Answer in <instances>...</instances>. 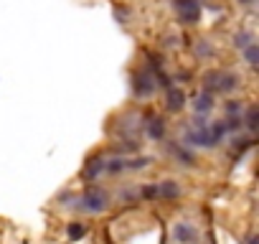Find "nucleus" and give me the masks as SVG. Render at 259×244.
Wrapping results in <instances>:
<instances>
[{
  "instance_id": "9",
  "label": "nucleus",
  "mask_w": 259,
  "mask_h": 244,
  "mask_svg": "<svg viewBox=\"0 0 259 244\" xmlns=\"http://www.w3.org/2000/svg\"><path fill=\"white\" fill-rule=\"evenodd\" d=\"M158 196H160V198H168V201H176V198L181 196V186H178L176 181H163V183L158 186Z\"/></svg>"
},
{
  "instance_id": "12",
  "label": "nucleus",
  "mask_w": 259,
  "mask_h": 244,
  "mask_svg": "<svg viewBox=\"0 0 259 244\" xmlns=\"http://www.w3.org/2000/svg\"><path fill=\"white\" fill-rule=\"evenodd\" d=\"M102 171H104V160H102V158H92V160L87 163V168H84L81 176H84V181H94Z\"/></svg>"
},
{
  "instance_id": "6",
  "label": "nucleus",
  "mask_w": 259,
  "mask_h": 244,
  "mask_svg": "<svg viewBox=\"0 0 259 244\" xmlns=\"http://www.w3.org/2000/svg\"><path fill=\"white\" fill-rule=\"evenodd\" d=\"M193 109H196V114H208V112L213 109V94H211V92H201V94H196V99H193Z\"/></svg>"
},
{
  "instance_id": "2",
  "label": "nucleus",
  "mask_w": 259,
  "mask_h": 244,
  "mask_svg": "<svg viewBox=\"0 0 259 244\" xmlns=\"http://www.w3.org/2000/svg\"><path fill=\"white\" fill-rule=\"evenodd\" d=\"M133 92H135V97H150L155 92V76L150 71H135L133 74Z\"/></svg>"
},
{
  "instance_id": "18",
  "label": "nucleus",
  "mask_w": 259,
  "mask_h": 244,
  "mask_svg": "<svg viewBox=\"0 0 259 244\" xmlns=\"http://www.w3.org/2000/svg\"><path fill=\"white\" fill-rule=\"evenodd\" d=\"M176 11H193V8H201V0H173Z\"/></svg>"
},
{
  "instance_id": "11",
  "label": "nucleus",
  "mask_w": 259,
  "mask_h": 244,
  "mask_svg": "<svg viewBox=\"0 0 259 244\" xmlns=\"http://www.w3.org/2000/svg\"><path fill=\"white\" fill-rule=\"evenodd\" d=\"M239 87V74L234 71H221V84H219V92H234Z\"/></svg>"
},
{
  "instance_id": "22",
  "label": "nucleus",
  "mask_w": 259,
  "mask_h": 244,
  "mask_svg": "<svg viewBox=\"0 0 259 244\" xmlns=\"http://www.w3.org/2000/svg\"><path fill=\"white\" fill-rule=\"evenodd\" d=\"M224 109H226V114H229V117H236V114H241V102H236V99H229Z\"/></svg>"
},
{
  "instance_id": "15",
  "label": "nucleus",
  "mask_w": 259,
  "mask_h": 244,
  "mask_svg": "<svg viewBox=\"0 0 259 244\" xmlns=\"http://www.w3.org/2000/svg\"><path fill=\"white\" fill-rule=\"evenodd\" d=\"M87 234V226L81 224V221H71L69 226H66V236L71 239V241H76V239H81Z\"/></svg>"
},
{
  "instance_id": "8",
  "label": "nucleus",
  "mask_w": 259,
  "mask_h": 244,
  "mask_svg": "<svg viewBox=\"0 0 259 244\" xmlns=\"http://www.w3.org/2000/svg\"><path fill=\"white\" fill-rule=\"evenodd\" d=\"M148 135L153 140H163L165 138V119L163 117H150L148 119Z\"/></svg>"
},
{
  "instance_id": "16",
  "label": "nucleus",
  "mask_w": 259,
  "mask_h": 244,
  "mask_svg": "<svg viewBox=\"0 0 259 244\" xmlns=\"http://www.w3.org/2000/svg\"><path fill=\"white\" fill-rule=\"evenodd\" d=\"M241 51H244V59H246L249 66H256V64H259V46H256V44H249V46L241 49Z\"/></svg>"
},
{
  "instance_id": "27",
  "label": "nucleus",
  "mask_w": 259,
  "mask_h": 244,
  "mask_svg": "<svg viewBox=\"0 0 259 244\" xmlns=\"http://www.w3.org/2000/svg\"><path fill=\"white\" fill-rule=\"evenodd\" d=\"M246 244H256V236H249V239H246Z\"/></svg>"
},
{
  "instance_id": "25",
  "label": "nucleus",
  "mask_w": 259,
  "mask_h": 244,
  "mask_svg": "<svg viewBox=\"0 0 259 244\" xmlns=\"http://www.w3.org/2000/svg\"><path fill=\"white\" fill-rule=\"evenodd\" d=\"M143 196L145 198H158V186H145L143 188Z\"/></svg>"
},
{
  "instance_id": "7",
  "label": "nucleus",
  "mask_w": 259,
  "mask_h": 244,
  "mask_svg": "<svg viewBox=\"0 0 259 244\" xmlns=\"http://www.w3.org/2000/svg\"><path fill=\"white\" fill-rule=\"evenodd\" d=\"M173 234H176V239H178L181 244H188V241H196V239H198V231H196L191 224H176Z\"/></svg>"
},
{
  "instance_id": "26",
  "label": "nucleus",
  "mask_w": 259,
  "mask_h": 244,
  "mask_svg": "<svg viewBox=\"0 0 259 244\" xmlns=\"http://www.w3.org/2000/svg\"><path fill=\"white\" fill-rule=\"evenodd\" d=\"M239 3H241V6H251V3H254V0H239Z\"/></svg>"
},
{
  "instance_id": "3",
  "label": "nucleus",
  "mask_w": 259,
  "mask_h": 244,
  "mask_svg": "<svg viewBox=\"0 0 259 244\" xmlns=\"http://www.w3.org/2000/svg\"><path fill=\"white\" fill-rule=\"evenodd\" d=\"M186 143H188V145H198V148H213V145H219L216 138L208 133V125L201 128V130L191 128V130L186 133Z\"/></svg>"
},
{
  "instance_id": "23",
  "label": "nucleus",
  "mask_w": 259,
  "mask_h": 244,
  "mask_svg": "<svg viewBox=\"0 0 259 244\" xmlns=\"http://www.w3.org/2000/svg\"><path fill=\"white\" fill-rule=\"evenodd\" d=\"M196 54H198V56H213V46L206 44V41H198V44H196Z\"/></svg>"
},
{
  "instance_id": "10",
  "label": "nucleus",
  "mask_w": 259,
  "mask_h": 244,
  "mask_svg": "<svg viewBox=\"0 0 259 244\" xmlns=\"http://www.w3.org/2000/svg\"><path fill=\"white\" fill-rule=\"evenodd\" d=\"M203 92H219V84H221V71L219 69H211V71H206L203 76Z\"/></svg>"
},
{
  "instance_id": "5",
  "label": "nucleus",
  "mask_w": 259,
  "mask_h": 244,
  "mask_svg": "<svg viewBox=\"0 0 259 244\" xmlns=\"http://www.w3.org/2000/svg\"><path fill=\"white\" fill-rule=\"evenodd\" d=\"M168 112H181L186 107V92L178 87H168V102H165Z\"/></svg>"
},
{
  "instance_id": "20",
  "label": "nucleus",
  "mask_w": 259,
  "mask_h": 244,
  "mask_svg": "<svg viewBox=\"0 0 259 244\" xmlns=\"http://www.w3.org/2000/svg\"><path fill=\"white\" fill-rule=\"evenodd\" d=\"M140 145H143L140 140H124V143L117 145V150L119 153H135V150H140Z\"/></svg>"
},
{
  "instance_id": "21",
  "label": "nucleus",
  "mask_w": 259,
  "mask_h": 244,
  "mask_svg": "<svg viewBox=\"0 0 259 244\" xmlns=\"http://www.w3.org/2000/svg\"><path fill=\"white\" fill-rule=\"evenodd\" d=\"M104 168H107L109 173H119V171H124V160H122V158H112V160L104 163Z\"/></svg>"
},
{
  "instance_id": "4",
  "label": "nucleus",
  "mask_w": 259,
  "mask_h": 244,
  "mask_svg": "<svg viewBox=\"0 0 259 244\" xmlns=\"http://www.w3.org/2000/svg\"><path fill=\"white\" fill-rule=\"evenodd\" d=\"M168 150H170V155H173L178 163H183V166H196L193 150H188L183 143H168Z\"/></svg>"
},
{
  "instance_id": "13",
  "label": "nucleus",
  "mask_w": 259,
  "mask_h": 244,
  "mask_svg": "<svg viewBox=\"0 0 259 244\" xmlns=\"http://www.w3.org/2000/svg\"><path fill=\"white\" fill-rule=\"evenodd\" d=\"M241 122L246 125V130H249V133H256V128H259V107H256V104H251V107L246 109V117H244Z\"/></svg>"
},
{
  "instance_id": "14",
  "label": "nucleus",
  "mask_w": 259,
  "mask_h": 244,
  "mask_svg": "<svg viewBox=\"0 0 259 244\" xmlns=\"http://www.w3.org/2000/svg\"><path fill=\"white\" fill-rule=\"evenodd\" d=\"M178 21H181L183 26H193V23H198V21H201V8H193V11H181V13H178Z\"/></svg>"
},
{
  "instance_id": "1",
  "label": "nucleus",
  "mask_w": 259,
  "mask_h": 244,
  "mask_svg": "<svg viewBox=\"0 0 259 244\" xmlns=\"http://www.w3.org/2000/svg\"><path fill=\"white\" fill-rule=\"evenodd\" d=\"M76 206L84 209V211H92V214L104 211V209H107V193H104L102 188H94V186H92V188L76 201Z\"/></svg>"
},
{
  "instance_id": "17",
  "label": "nucleus",
  "mask_w": 259,
  "mask_h": 244,
  "mask_svg": "<svg viewBox=\"0 0 259 244\" xmlns=\"http://www.w3.org/2000/svg\"><path fill=\"white\" fill-rule=\"evenodd\" d=\"M249 44H254V36H251L249 31H241V33L234 36V46H236V49H246Z\"/></svg>"
},
{
  "instance_id": "19",
  "label": "nucleus",
  "mask_w": 259,
  "mask_h": 244,
  "mask_svg": "<svg viewBox=\"0 0 259 244\" xmlns=\"http://www.w3.org/2000/svg\"><path fill=\"white\" fill-rule=\"evenodd\" d=\"M148 163H153V158H130V160H124V168H130V171H140V168H145Z\"/></svg>"
},
{
  "instance_id": "24",
  "label": "nucleus",
  "mask_w": 259,
  "mask_h": 244,
  "mask_svg": "<svg viewBox=\"0 0 259 244\" xmlns=\"http://www.w3.org/2000/svg\"><path fill=\"white\" fill-rule=\"evenodd\" d=\"M224 128H226V130H239V128H241V114L226 117V119H224Z\"/></svg>"
}]
</instances>
